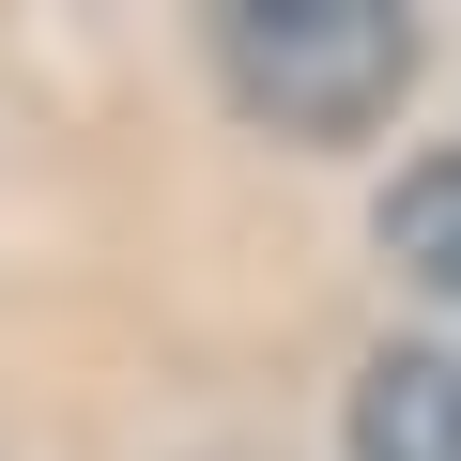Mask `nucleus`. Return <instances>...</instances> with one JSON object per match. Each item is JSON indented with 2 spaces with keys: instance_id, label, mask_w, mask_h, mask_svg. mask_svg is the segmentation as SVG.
<instances>
[{
  "instance_id": "nucleus-1",
  "label": "nucleus",
  "mask_w": 461,
  "mask_h": 461,
  "mask_svg": "<svg viewBox=\"0 0 461 461\" xmlns=\"http://www.w3.org/2000/svg\"><path fill=\"white\" fill-rule=\"evenodd\" d=\"M215 62L277 139H369L415 93V16L400 0H230Z\"/></svg>"
},
{
  "instance_id": "nucleus-2",
  "label": "nucleus",
  "mask_w": 461,
  "mask_h": 461,
  "mask_svg": "<svg viewBox=\"0 0 461 461\" xmlns=\"http://www.w3.org/2000/svg\"><path fill=\"white\" fill-rule=\"evenodd\" d=\"M354 461H461V339H400L354 384Z\"/></svg>"
},
{
  "instance_id": "nucleus-3",
  "label": "nucleus",
  "mask_w": 461,
  "mask_h": 461,
  "mask_svg": "<svg viewBox=\"0 0 461 461\" xmlns=\"http://www.w3.org/2000/svg\"><path fill=\"white\" fill-rule=\"evenodd\" d=\"M384 262H400L415 293H446V308H461V154L400 169V200H384Z\"/></svg>"
}]
</instances>
